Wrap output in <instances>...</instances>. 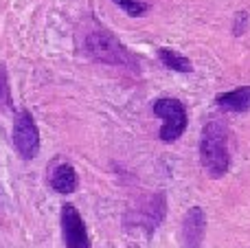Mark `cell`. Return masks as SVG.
Instances as JSON below:
<instances>
[{
    "mask_svg": "<svg viewBox=\"0 0 250 248\" xmlns=\"http://www.w3.org/2000/svg\"><path fill=\"white\" fill-rule=\"evenodd\" d=\"M158 57L167 68L178 70V73H191V70H193V64H191L185 55H180L178 51H171V48H160Z\"/></svg>",
    "mask_w": 250,
    "mask_h": 248,
    "instance_id": "obj_9",
    "label": "cell"
},
{
    "mask_svg": "<svg viewBox=\"0 0 250 248\" xmlns=\"http://www.w3.org/2000/svg\"><path fill=\"white\" fill-rule=\"evenodd\" d=\"M204 231H207V215H204L202 207H191L187 211L185 220H182V246L185 248H202Z\"/></svg>",
    "mask_w": 250,
    "mask_h": 248,
    "instance_id": "obj_6",
    "label": "cell"
},
{
    "mask_svg": "<svg viewBox=\"0 0 250 248\" xmlns=\"http://www.w3.org/2000/svg\"><path fill=\"white\" fill-rule=\"evenodd\" d=\"M215 103L226 112H248L250 110V86L235 88L230 92L217 95Z\"/></svg>",
    "mask_w": 250,
    "mask_h": 248,
    "instance_id": "obj_7",
    "label": "cell"
},
{
    "mask_svg": "<svg viewBox=\"0 0 250 248\" xmlns=\"http://www.w3.org/2000/svg\"><path fill=\"white\" fill-rule=\"evenodd\" d=\"M114 2H117L125 13H129V16H134V18L143 16V13L149 9L145 2H141V0H114Z\"/></svg>",
    "mask_w": 250,
    "mask_h": 248,
    "instance_id": "obj_10",
    "label": "cell"
},
{
    "mask_svg": "<svg viewBox=\"0 0 250 248\" xmlns=\"http://www.w3.org/2000/svg\"><path fill=\"white\" fill-rule=\"evenodd\" d=\"M200 161L211 178H222L230 167L229 127L222 121H208L202 127L200 139Z\"/></svg>",
    "mask_w": 250,
    "mask_h": 248,
    "instance_id": "obj_1",
    "label": "cell"
},
{
    "mask_svg": "<svg viewBox=\"0 0 250 248\" xmlns=\"http://www.w3.org/2000/svg\"><path fill=\"white\" fill-rule=\"evenodd\" d=\"M86 53L97 62H104L110 66H121V68L138 70V60L114 38L110 31L105 29H95L86 35Z\"/></svg>",
    "mask_w": 250,
    "mask_h": 248,
    "instance_id": "obj_2",
    "label": "cell"
},
{
    "mask_svg": "<svg viewBox=\"0 0 250 248\" xmlns=\"http://www.w3.org/2000/svg\"><path fill=\"white\" fill-rule=\"evenodd\" d=\"M62 235H64L66 248H92L83 218L79 215L75 205L62 207Z\"/></svg>",
    "mask_w": 250,
    "mask_h": 248,
    "instance_id": "obj_5",
    "label": "cell"
},
{
    "mask_svg": "<svg viewBox=\"0 0 250 248\" xmlns=\"http://www.w3.org/2000/svg\"><path fill=\"white\" fill-rule=\"evenodd\" d=\"M77 185H79V178H77V171H75L73 165L68 163H62L53 169L51 174V187L55 189L57 193H73L77 191Z\"/></svg>",
    "mask_w": 250,
    "mask_h": 248,
    "instance_id": "obj_8",
    "label": "cell"
},
{
    "mask_svg": "<svg viewBox=\"0 0 250 248\" xmlns=\"http://www.w3.org/2000/svg\"><path fill=\"white\" fill-rule=\"evenodd\" d=\"M154 114L163 119V127H160V141L165 143H173L178 141L187 130V108L182 101L178 99H158L154 103Z\"/></svg>",
    "mask_w": 250,
    "mask_h": 248,
    "instance_id": "obj_3",
    "label": "cell"
},
{
    "mask_svg": "<svg viewBox=\"0 0 250 248\" xmlns=\"http://www.w3.org/2000/svg\"><path fill=\"white\" fill-rule=\"evenodd\" d=\"M13 145H16L18 154L24 161H33L40 152V132L35 125L33 117L26 110L18 114L16 123H13Z\"/></svg>",
    "mask_w": 250,
    "mask_h": 248,
    "instance_id": "obj_4",
    "label": "cell"
},
{
    "mask_svg": "<svg viewBox=\"0 0 250 248\" xmlns=\"http://www.w3.org/2000/svg\"><path fill=\"white\" fill-rule=\"evenodd\" d=\"M0 103L2 105H11V95H9V77H7V68L0 64Z\"/></svg>",
    "mask_w": 250,
    "mask_h": 248,
    "instance_id": "obj_11",
    "label": "cell"
},
{
    "mask_svg": "<svg viewBox=\"0 0 250 248\" xmlns=\"http://www.w3.org/2000/svg\"><path fill=\"white\" fill-rule=\"evenodd\" d=\"M246 20H248V16H246V13H237V24H235V35H242L244 33V26H246Z\"/></svg>",
    "mask_w": 250,
    "mask_h": 248,
    "instance_id": "obj_12",
    "label": "cell"
}]
</instances>
